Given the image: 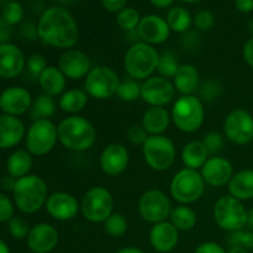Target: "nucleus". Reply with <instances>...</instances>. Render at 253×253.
I'll return each instance as SVG.
<instances>
[{
  "label": "nucleus",
  "mask_w": 253,
  "mask_h": 253,
  "mask_svg": "<svg viewBox=\"0 0 253 253\" xmlns=\"http://www.w3.org/2000/svg\"><path fill=\"white\" fill-rule=\"evenodd\" d=\"M37 36L47 46L67 51L78 43L79 27L68 10L51 6L40 16Z\"/></svg>",
  "instance_id": "obj_1"
},
{
  "label": "nucleus",
  "mask_w": 253,
  "mask_h": 253,
  "mask_svg": "<svg viewBox=\"0 0 253 253\" xmlns=\"http://www.w3.org/2000/svg\"><path fill=\"white\" fill-rule=\"evenodd\" d=\"M57 127H58V141L61 145L73 152H84L90 150L96 141L95 127L84 116H67Z\"/></svg>",
  "instance_id": "obj_2"
},
{
  "label": "nucleus",
  "mask_w": 253,
  "mask_h": 253,
  "mask_svg": "<svg viewBox=\"0 0 253 253\" xmlns=\"http://www.w3.org/2000/svg\"><path fill=\"white\" fill-rule=\"evenodd\" d=\"M15 207L24 214H35L46 205L48 187L41 177L29 174L16 179L14 190Z\"/></svg>",
  "instance_id": "obj_3"
},
{
  "label": "nucleus",
  "mask_w": 253,
  "mask_h": 253,
  "mask_svg": "<svg viewBox=\"0 0 253 253\" xmlns=\"http://www.w3.org/2000/svg\"><path fill=\"white\" fill-rule=\"evenodd\" d=\"M160 53L155 46L136 42L130 46L124 56V68L130 78L136 81H146L157 71Z\"/></svg>",
  "instance_id": "obj_4"
},
{
  "label": "nucleus",
  "mask_w": 253,
  "mask_h": 253,
  "mask_svg": "<svg viewBox=\"0 0 253 253\" xmlns=\"http://www.w3.org/2000/svg\"><path fill=\"white\" fill-rule=\"evenodd\" d=\"M170 116L172 123L179 131L197 132L204 124V103L197 95H180L173 104Z\"/></svg>",
  "instance_id": "obj_5"
},
{
  "label": "nucleus",
  "mask_w": 253,
  "mask_h": 253,
  "mask_svg": "<svg viewBox=\"0 0 253 253\" xmlns=\"http://www.w3.org/2000/svg\"><path fill=\"white\" fill-rule=\"evenodd\" d=\"M205 182L199 170L183 168L178 170L169 184L170 197L182 205L198 202L205 192Z\"/></svg>",
  "instance_id": "obj_6"
},
{
  "label": "nucleus",
  "mask_w": 253,
  "mask_h": 253,
  "mask_svg": "<svg viewBox=\"0 0 253 253\" xmlns=\"http://www.w3.org/2000/svg\"><path fill=\"white\" fill-rule=\"evenodd\" d=\"M214 221L221 230L227 232H236L247 226V210L241 200L224 195L219 198L212 208Z\"/></svg>",
  "instance_id": "obj_7"
},
{
  "label": "nucleus",
  "mask_w": 253,
  "mask_h": 253,
  "mask_svg": "<svg viewBox=\"0 0 253 253\" xmlns=\"http://www.w3.org/2000/svg\"><path fill=\"white\" fill-rule=\"evenodd\" d=\"M142 155L151 169L165 172L174 165L177 148L174 142L166 135L148 136L142 146Z\"/></svg>",
  "instance_id": "obj_8"
},
{
  "label": "nucleus",
  "mask_w": 253,
  "mask_h": 253,
  "mask_svg": "<svg viewBox=\"0 0 253 253\" xmlns=\"http://www.w3.org/2000/svg\"><path fill=\"white\" fill-rule=\"evenodd\" d=\"M118 72L108 66H95L84 78V90L95 100H108L118 93L120 85Z\"/></svg>",
  "instance_id": "obj_9"
},
{
  "label": "nucleus",
  "mask_w": 253,
  "mask_h": 253,
  "mask_svg": "<svg viewBox=\"0 0 253 253\" xmlns=\"http://www.w3.org/2000/svg\"><path fill=\"white\" fill-rule=\"evenodd\" d=\"M58 142V127L49 119L36 120L31 124L25 136L26 150L36 157L46 156Z\"/></svg>",
  "instance_id": "obj_10"
},
{
  "label": "nucleus",
  "mask_w": 253,
  "mask_h": 253,
  "mask_svg": "<svg viewBox=\"0 0 253 253\" xmlns=\"http://www.w3.org/2000/svg\"><path fill=\"white\" fill-rule=\"evenodd\" d=\"M114 197L109 189L101 185L91 187L83 195L81 211L88 221L93 224H104L114 212Z\"/></svg>",
  "instance_id": "obj_11"
},
{
  "label": "nucleus",
  "mask_w": 253,
  "mask_h": 253,
  "mask_svg": "<svg viewBox=\"0 0 253 253\" xmlns=\"http://www.w3.org/2000/svg\"><path fill=\"white\" fill-rule=\"evenodd\" d=\"M138 214L146 222L155 225L166 221L172 211L169 197L160 189H150L143 193L138 199Z\"/></svg>",
  "instance_id": "obj_12"
},
{
  "label": "nucleus",
  "mask_w": 253,
  "mask_h": 253,
  "mask_svg": "<svg viewBox=\"0 0 253 253\" xmlns=\"http://www.w3.org/2000/svg\"><path fill=\"white\" fill-rule=\"evenodd\" d=\"M224 135L230 142L244 146L253 141V116L245 109H234L226 115L222 125Z\"/></svg>",
  "instance_id": "obj_13"
},
{
  "label": "nucleus",
  "mask_w": 253,
  "mask_h": 253,
  "mask_svg": "<svg viewBox=\"0 0 253 253\" xmlns=\"http://www.w3.org/2000/svg\"><path fill=\"white\" fill-rule=\"evenodd\" d=\"M175 90L170 79L152 76L142 82L141 99L150 106H167L174 99Z\"/></svg>",
  "instance_id": "obj_14"
},
{
  "label": "nucleus",
  "mask_w": 253,
  "mask_h": 253,
  "mask_svg": "<svg viewBox=\"0 0 253 253\" xmlns=\"http://www.w3.org/2000/svg\"><path fill=\"white\" fill-rule=\"evenodd\" d=\"M130 162V153L123 143H109L101 151L99 163L104 174L109 177H118L123 174Z\"/></svg>",
  "instance_id": "obj_15"
},
{
  "label": "nucleus",
  "mask_w": 253,
  "mask_h": 253,
  "mask_svg": "<svg viewBox=\"0 0 253 253\" xmlns=\"http://www.w3.org/2000/svg\"><path fill=\"white\" fill-rule=\"evenodd\" d=\"M205 184L212 188L225 187L234 177V166L227 158L211 156L200 169Z\"/></svg>",
  "instance_id": "obj_16"
},
{
  "label": "nucleus",
  "mask_w": 253,
  "mask_h": 253,
  "mask_svg": "<svg viewBox=\"0 0 253 253\" xmlns=\"http://www.w3.org/2000/svg\"><path fill=\"white\" fill-rule=\"evenodd\" d=\"M58 67L67 79H84L91 71V61L85 52L71 48L64 51L58 59Z\"/></svg>",
  "instance_id": "obj_17"
},
{
  "label": "nucleus",
  "mask_w": 253,
  "mask_h": 253,
  "mask_svg": "<svg viewBox=\"0 0 253 253\" xmlns=\"http://www.w3.org/2000/svg\"><path fill=\"white\" fill-rule=\"evenodd\" d=\"M46 211L57 221H69L81 210V204L74 195L67 192H54L47 198Z\"/></svg>",
  "instance_id": "obj_18"
},
{
  "label": "nucleus",
  "mask_w": 253,
  "mask_h": 253,
  "mask_svg": "<svg viewBox=\"0 0 253 253\" xmlns=\"http://www.w3.org/2000/svg\"><path fill=\"white\" fill-rule=\"evenodd\" d=\"M31 93L22 86H9L0 94V110L11 116L24 115L32 105Z\"/></svg>",
  "instance_id": "obj_19"
},
{
  "label": "nucleus",
  "mask_w": 253,
  "mask_h": 253,
  "mask_svg": "<svg viewBox=\"0 0 253 253\" xmlns=\"http://www.w3.org/2000/svg\"><path fill=\"white\" fill-rule=\"evenodd\" d=\"M136 30L141 42H145L151 46L165 43L170 36V29L167 21L158 15L143 16Z\"/></svg>",
  "instance_id": "obj_20"
},
{
  "label": "nucleus",
  "mask_w": 253,
  "mask_h": 253,
  "mask_svg": "<svg viewBox=\"0 0 253 253\" xmlns=\"http://www.w3.org/2000/svg\"><path fill=\"white\" fill-rule=\"evenodd\" d=\"M59 235L56 227L48 222H40L31 227L26 242L34 253H49L57 247Z\"/></svg>",
  "instance_id": "obj_21"
},
{
  "label": "nucleus",
  "mask_w": 253,
  "mask_h": 253,
  "mask_svg": "<svg viewBox=\"0 0 253 253\" xmlns=\"http://www.w3.org/2000/svg\"><path fill=\"white\" fill-rule=\"evenodd\" d=\"M152 249L158 253L172 252L179 242V230L170 221L158 222L152 225L148 235Z\"/></svg>",
  "instance_id": "obj_22"
},
{
  "label": "nucleus",
  "mask_w": 253,
  "mask_h": 253,
  "mask_svg": "<svg viewBox=\"0 0 253 253\" xmlns=\"http://www.w3.org/2000/svg\"><path fill=\"white\" fill-rule=\"evenodd\" d=\"M26 67L25 54L16 44H0V77L4 79H12L19 77Z\"/></svg>",
  "instance_id": "obj_23"
},
{
  "label": "nucleus",
  "mask_w": 253,
  "mask_h": 253,
  "mask_svg": "<svg viewBox=\"0 0 253 253\" xmlns=\"http://www.w3.org/2000/svg\"><path fill=\"white\" fill-rule=\"evenodd\" d=\"M25 136L26 128L21 119L6 114L0 115V150L16 147Z\"/></svg>",
  "instance_id": "obj_24"
},
{
  "label": "nucleus",
  "mask_w": 253,
  "mask_h": 253,
  "mask_svg": "<svg viewBox=\"0 0 253 253\" xmlns=\"http://www.w3.org/2000/svg\"><path fill=\"white\" fill-rule=\"evenodd\" d=\"M172 121L170 113L165 106H150L143 113L141 125L148 136L163 135L168 130Z\"/></svg>",
  "instance_id": "obj_25"
},
{
  "label": "nucleus",
  "mask_w": 253,
  "mask_h": 253,
  "mask_svg": "<svg viewBox=\"0 0 253 253\" xmlns=\"http://www.w3.org/2000/svg\"><path fill=\"white\" fill-rule=\"evenodd\" d=\"M175 90L180 95H194L200 86V76L197 67L192 63H183L172 79Z\"/></svg>",
  "instance_id": "obj_26"
},
{
  "label": "nucleus",
  "mask_w": 253,
  "mask_h": 253,
  "mask_svg": "<svg viewBox=\"0 0 253 253\" xmlns=\"http://www.w3.org/2000/svg\"><path fill=\"white\" fill-rule=\"evenodd\" d=\"M37 81H39L42 91L52 98L61 96L66 91L67 78L62 73L61 69L56 66L47 67Z\"/></svg>",
  "instance_id": "obj_27"
},
{
  "label": "nucleus",
  "mask_w": 253,
  "mask_h": 253,
  "mask_svg": "<svg viewBox=\"0 0 253 253\" xmlns=\"http://www.w3.org/2000/svg\"><path fill=\"white\" fill-rule=\"evenodd\" d=\"M229 194L241 202L253 199V169H242L235 173L227 184Z\"/></svg>",
  "instance_id": "obj_28"
},
{
  "label": "nucleus",
  "mask_w": 253,
  "mask_h": 253,
  "mask_svg": "<svg viewBox=\"0 0 253 253\" xmlns=\"http://www.w3.org/2000/svg\"><path fill=\"white\" fill-rule=\"evenodd\" d=\"M209 157L210 155L203 141L197 140L188 142L183 147L182 153H180V158H182L184 167L195 170L202 169V167L209 160Z\"/></svg>",
  "instance_id": "obj_29"
},
{
  "label": "nucleus",
  "mask_w": 253,
  "mask_h": 253,
  "mask_svg": "<svg viewBox=\"0 0 253 253\" xmlns=\"http://www.w3.org/2000/svg\"><path fill=\"white\" fill-rule=\"evenodd\" d=\"M89 95L84 89H68L64 91L58 100V108L69 115H77L88 105Z\"/></svg>",
  "instance_id": "obj_30"
},
{
  "label": "nucleus",
  "mask_w": 253,
  "mask_h": 253,
  "mask_svg": "<svg viewBox=\"0 0 253 253\" xmlns=\"http://www.w3.org/2000/svg\"><path fill=\"white\" fill-rule=\"evenodd\" d=\"M34 165L32 155L27 150H16L9 156L6 161V169L9 175L20 179L30 174Z\"/></svg>",
  "instance_id": "obj_31"
},
{
  "label": "nucleus",
  "mask_w": 253,
  "mask_h": 253,
  "mask_svg": "<svg viewBox=\"0 0 253 253\" xmlns=\"http://www.w3.org/2000/svg\"><path fill=\"white\" fill-rule=\"evenodd\" d=\"M169 221L179 231H190L197 225L198 215L189 205L179 204L178 207L173 208L172 211H170Z\"/></svg>",
  "instance_id": "obj_32"
},
{
  "label": "nucleus",
  "mask_w": 253,
  "mask_h": 253,
  "mask_svg": "<svg viewBox=\"0 0 253 253\" xmlns=\"http://www.w3.org/2000/svg\"><path fill=\"white\" fill-rule=\"evenodd\" d=\"M57 104L52 96L47 94H40L32 101L31 109L29 114L30 118L34 121L43 120V119H49L56 114Z\"/></svg>",
  "instance_id": "obj_33"
},
{
  "label": "nucleus",
  "mask_w": 253,
  "mask_h": 253,
  "mask_svg": "<svg viewBox=\"0 0 253 253\" xmlns=\"http://www.w3.org/2000/svg\"><path fill=\"white\" fill-rule=\"evenodd\" d=\"M166 21H167L170 31L177 32V34H184L192 26L193 17L185 7L174 6L167 12Z\"/></svg>",
  "instance_id": "obj_34"
},
{
  "label": "nucleus",
  "mask_w": 253,
  "mask_h": 253,
  "mask_svg": "<svg viewBox=\"0 0 253 253\" xmlns=\"http://www.w3.org/2000/svg\"><path fill=\"white\" fill-rule=\"evenodd\" d=\"M179 66L180 64L178 62L177 56L172 51H165L160 54V59H158V76L167 79H173Z\"/></svg>",
  "instance_id": "obj_35"
},
{
  "label": "nucleus",
  "mask_w": 253,
  "mask_h": 253,
  "mask_svg": "<svg viewBox=\"0 0 253 253\" xmlns=\"http://www.w3.org/2000/svg\"><path fill=\"white\" fill-rule=\"evenodd\" d=\"M141 85H142V83L128 77V78L120 82L116 96L120 100L126 101V103L137 100L138 98H141Z\"/></svg>",
  "instance_id": "obj_36"
},
{
  "label": "nucleus",
  "mask_w": 253,
  "mask_h": 253,
  "mask_svg": "<svg viewBox=\"0 0 253 253\" xmlns=\"http://www.w3.org/2000/svg\"><path fill=\"white\" fill-rule=\"evenodd\" d=\"M128 222L123 214L113 212L108 219L104 221V231L111 237H121L126 234Z\"/></svg>",
  "instance_id": "obj_37"
},
{
  "label": "nucleus",
  "mask_w": 253,
  "mask_h": 253,
  "mask_svg": "<svg viewBox=\"0 0 253 253\" xmlns=\"http://www.w3.org/2000/svg\"><path fill=\"white\" fill-rule=\"evenodd\" d=\"M141 19L142 17L140 16V12L135 7L126 6L125 9H123L116 15V22L125 31H133V30L137 29Z\"/></svg>",
  "instance_id": "obj_38"
},
{
  "label": "nucleus",
  "mask_w": 253,
  "mask_h": 253,
  "mask_svg": "<svg viewBox=\"0 0 253 253\" xmlns=\"http://www.w3.org/2000/svg\"><path fill=\"white\" fill-rule=\"evenodd\" d=\"M2 19L10 24L16 25L20 24L24 19V7L17 1H9L2 9Z\"/></svg>",
  "instance_id": "obj_39"
},
{
  "label": "nucleus",
  "mask_w": 253,
  "mask_h": 253,
  "mask_svg": "<svg viewBox=\"0 0 253 253\" xmlns=\"http://www.w3.org/2000/svg\"><path fill=\"white\" fill-rule=\"evenodd\" d=\"M229 245L230 247H244L247 251L253 250V231L250 229H244L236 232H231V235L229 237Z\"/></svg>",
  "instance_id": "obj_40"
},
{
  "label": "nucleus",
  "mask_w": 253,
  "mask_h": 253,
  "mask_svg": "<svg viewBox=\"0 0 253 253\" xmlns=\"http://www.w3.org/2000/svg\"><path fill=\"white\" fill-rule=\"evenodd\" d=\"M7 229H9L10 235H11L14 239L22 240L27 239L30 232L29 224L26 222V220H24L22 217L14 216L7 221Z\"/></svg>",
  "instance_id": "obj_41"
},
{
  "label": "nucleus",
  "mask_w": 253,
  "mask_h": 253,
  "mask_svg": "<svg viewBox=\"0 0 253 253\" xmlns=\"http://www.w3.org/2000/svg\"><path fill=\"white\" fill-rule=\"evenodd\" d=\"M200 99L203 101H214L221 95V84L217 81L209 79L199 86Z\"/></svg>",
  "instance_id": "obj_42"
},
{
  "label": "nucleus",
  "mask_w": 253,
  "mask_h": 253,
  "mask_svg": "<svg viewBox=\"0 0 253 253\" xmlns=\"http://www.w3.org/2000/svg\"><path fill=\"white\" fill-rule=\"evenodd\" d=\"M48 67L47 64V59L43 54L41 53H34L29 57V59L26 61V68L27 72L31 74L34 78L39 79V77L41 76L42 72Z\"/></svg>",
  "instance_id": "obj_43"
},
{
  "label": "nucleus",
  "mask_w": 253,
  "mask_h": 253,
  "mask_svg": "<svg viewBox=\"0 0 253 253\" xmlns=\"http://www.w3.org/2000/svg\"><path fill=\"white\" fill-rule=\"evenodd\" d=\"M203 143L207 147L208 152L211 156H217V153L224 147V136L216 131H210L203 138Z\"/></svg>",
  "instance_id": "obj_44"
},
{
  "label": "nucleus",
  "mask_w": 253,
  "mask_h": 253,
  "mask_svg": "<svg viewBox=\"0 0 253 253\" xmlns=\"http://www.w3.org/2000/svg\"><path fill=\"white\" fill-rule=\"evenodd\" d=\"M193 24L195 25V27H197L198 30L208 31V30H210L214 26L215 16L211 11H209V10H202V11H199L194 16Z\"/></svg>",
  "instance_id": "obj_45"
},
{
  "label": "nucleus",
  "mask_w": 253,
  "mask_h": 253,
  "mask_svg": "<svg viewBox=\"0 0 253 253\" xmlns=\"http://www.w3.org/2000/svg\"><path fill=\"white\" fill-rule=\"evenodd\" d=\"M126 136H127V140L131 145L141 146V147H142L143 143L147 140L148 133L146 132V130L142 127V125H132L128 127Z\"/></svg>",
  "instance_id": "obj_46"
},
{
  "label": "nucleus",
  "mask_w": 253,
  "mask_h": 253,
  "mask_svg": "<svg viewBox=\"0 0 253 253\" xmlns=\"http://www.w3.org/2000/svg\"><path fill=\"white\" fill-rule=\"evenodd\" d=\"M15 203L6 194L0 192V222H7L14 217Z\"/></svg>",
  "instance_id": "obj_47"
},
{
  "label": "nucleus",
  "mask_w": 253,
  "mask_h": 253,
  "mask_svg": "<svg viewBox=\"0 0 253 253\" xmlns=\"http://www.w3.org/2000/svg\"><path fill=\"white\" fill-rule=\"evenodd\" d=\"M194 253H227V251L220 244H216L214 241H207L200 244L195 249Z\"/></svg>",
  "instance_id": "obj_48"
},
{
  "label": "nucleus",
  "mask_w": 253,
  "mask_h": 253,
  "mask_svg": "<svg viewBox=\"0 0 253 253\" xmlns=\"http://www.w3.org/2000/svg\"><path fill=\"white\" fill-rule=\"evenodd\" d=\"M126 4L127 0H101V5L106 11L116 12V14L125 9Z\"/></svg>",
  "instance_id": "obj_49"
},
{
  "label": "nucleus",
  "mask_w": 253,
  "mask_h": 253,
  "mask_svg": "<svg viewBox=\"0 0 253 253\" xmlns=\"http://www.w3.org/2000/svg\"><path fill=\"white\" fill-rule=\"evenodd\" d=\"M11 25L7 24L2 17H0V44L7 43L11 37Z\"/></svg>",
  "instance_id": "obj_50"
},
{
  "label": "nucleus",
  "mask_w": 253,
  "mask_h": 253,
  "mask_svg": "<svg viewBox=\"0 0 253 253\" xmlns=\"http://www.w3.org/2000/svg\"><path fill=\"white\" fill-rule=\"evenodd\" d=\"M242 56H244L246 63L253 68V36L250 37L245 43L244 49H242Z\"/></svg>",
  "instance_id": "obj_51"
},
{
  "label": "nucleus",
  "mask_w": 253,
  "mask_h": 253,
  "mask_svg": "<svg viewBox=\"0 0 253 253\" xmlns=\"http://www.w3.org/2000/svg\"><path fill=\"white\" fill-rule=\"evenodd\" d=\"M21 34L22 36L26 37L27 40H35L37 36V26H35L31 22H25L21 26Z\"/></svg>",
  "instance_id": "obj_52"
},
{
  "label": "nucleus",
  "mask_w": 253,
  "mask_h": 253,
  "mask_svg": "<svg viewBox=\"0 0 253 253\" xmlns=\"http://www.w3.org/2000/svg\"><path fill=\"white\" fill-rule=\"evenodd\" d=\"M235 7L242 14L253 11V0H235Z\"/></svg>",
  "instance_id": "obj_53"
},
{
  "label": "nucleus",
  "mask_w": 253,
  "mask_h": 253,
  "mask_svg": "<svg viewBox=\"0 0 253 253\" xmlns=\"http://www.w3.org/2000/svg\"><path fill=\"white\" fill-rule=\"evenodd\" d=\"M15 184H16V179L14 177H11V175H6V177H4L1 179V185L5 190H11L12 192Z\"/></svg>",
  "instance_id": "obj_54"
},
{
  "label": "nucleus",
  "mask_w": 253,
  "mask_h": 253,
  "mask_svg": "<svg viewBox=\"0 0 253 253\" xmlns=\"http://www.w3.org/2000/svg\"><path fill=\"white\" fill-rule=\"evenodd\" d=\"M151 4L155 5L156 7H160V9H166V7L170 6V5L174 2V0H150Z\"/></svg>",
  "instance_id": "obj_55"
},
{
  "label": "nucleus",
  "mask_w": 253,
  "mask_h": 253,
  "mask_svg": "<svg viewBox=\"0 0 253 253\" xmlns=\"http://www.w3.org/2000/svg\"><path fill=\"white\" fill-rule=\"evenodd\" d=\"M116 253H146V252L143 251V250L138 249V247L127 246V247H123V249H120Z\"/></svg>",
  "instance_id": "obj_56"
},
{
  "label": "nucleus",
  "mask_w": 253,
  "mask_h": 253,
  "mask_svg": "<svg viewBox=\"0 0 253 253\" xmlns=\"http://www.w3.org/2000/svg\"><path fill=\"white\" fill-rule=\"evenodd\" d=\"M247 227L253 231V208L247 210Z\"/></svg>",
  "instance_id": "obj_57"
},
{
  "label": "nucleus",
  "mask_w": 253,
  "mask_h": 253,
  "mask_svg": "<svg viewBox=\"0 0 253 253\" xmlns=\"http://www.w3.org/2000/svg\"><path fill=\"white\" fill-rule=\"evenodd\" d=\"M227 253H249V251H247L246 249H244V247L232 246V247H230Z\"/></svg>",
  "instance_id": "obj_58"
},
{
  "label": "nucleus",
  "mask_w": 253,
  "mask_h": 253,
  "mask_svg": "<svg viewBox=\"0 0 253 253\" xmlns=\"http://www.w3.org/2000/svg\"><path fill=\"white\" fill-rule=\"evenodd\" d=\"M0 253H10L9 246L0 239Z\"/></svg>",
  "instance_id": "obj_59"
},
{
  "label": "nucleus",
  "mask_w": 253,
  "mask_h": 253,
  "mask_svg": "<svg viewBox=\"0 0 253 253\" xmlns=\"http://www.w3.org/2000/svg\"><path fill=\"white\" fill-rule=\"evenodd\" d=\"M182 1L187 2V4H197V2L203 1V0H182Z\"/></svg>",
  "instance_id": "obj_60"
},
{
  "label": "nucleus",
  "mask_w": 253,
  "mask_h": 253,
  "mask_svg": "<svg viewBox=\"0 0 253 253\" xmlns=\"http://www.w3.org/2000/svg\"><path fill=\"white\" fill-rule=\"evenodd\" d=\"M57 1L63 2V4H68V2H72V1H73V0H57Z\"/></svg>",
  "instance_id": "obj_61"
}]
</instances>
